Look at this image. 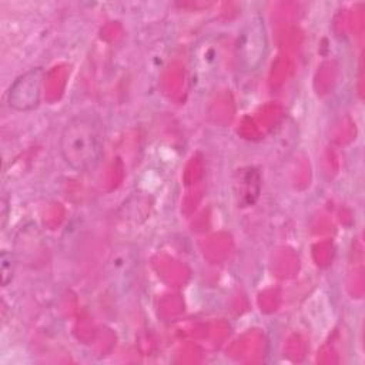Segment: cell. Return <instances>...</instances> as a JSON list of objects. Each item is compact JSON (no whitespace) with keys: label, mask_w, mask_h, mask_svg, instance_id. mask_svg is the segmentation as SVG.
I'll return each instance as SVG.
<instances>
[{"label":"cell","mask_w":365,"mask_h":365,"mask_svg":"<svg viewBox=\"0 0 365 365\" xmlns=\"http://www.w3.org/2000/svg\"><path fill=\"white\" fill-rule=\"evenodd\" d=\"M60 154L74 171L94 168L104 154V137L100 123L88 115L73 117L60 134Z\"/></svg>","instance_id":"obj_1"},{"label":"cell","mask_w":365,"mask_h":365,"mask_svg":"<svg viewBox=\"0 0 365 365\" xmlns=\"http://www.w3.org/2000/svg\"><path fill=\"white\" fill-rule=\"evenodd\" d=\"M268 51V36L264 19L259 14L251 16L237 38L238 64L245 71L257 70L265 60Z\"/></svg>","instance_id":"obj_2"},{"label":"cell","mask_w":365,"mask_h":365,"mask_svg":"<svg viewBox=\"0 0 365 365\" xmlns=\"http://www.w3.org/2000/svg\"><path fill=\"white\" fill-rule=\"evenodd\" d=\"M46 73L41 67H34L19 76L10 86L7 94L9 106L20 113H27L38 107Z\"/></svg>","instance_id":"obj_3"},{"label":"cell","mask_w":365,"mask_h":365,"mask_svg":"<svg viewBox=\"0 0 365 365\" xmlns=\"http://www.w3.org/2000/svg\"><path fill=\"white\" fill-rule=\"evenodd\" d=\"M14 271H16L14 255L10 251L3 250L0 252V277H1L3 287H7L11 282L14 277Z\"/></svg>","instance_id":"obj_4"}]
</instances>
